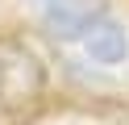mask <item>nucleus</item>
Wrapping results in <instances>:
<instances>
[{
	"instance_id": "3",
	"label": "nucleus",
	"mask_w": 129,
	"mask_h": 125,
	"mask_svg": "<svg viewBox=\"0 0 129 125\" xmlns=\"http://www.w3.org/2000/svg\"><path fill=\"white\" fill-rule=\"evenodd\" d=\"M79 42H83V50L96 63H121V58H125V29H121L117 21H108V17H96V21L79 33Z\"/></svg>"
},
{
	"instance_id": "2",
	"label": "nucleus",
	"mask_w": 129,
	"mask_h": 125,
	"mask_svg": "<svg viewBox=\"0 0 129 125\" xmlns=\"http://www.w3.org/2000/svg\"><path fill=\"white\" fill-rule=\"evenodd\" d=\"M42 17H46V25H50L54 33L79 38V33H83L96 17H104V13H100L96 0H42Z\"/></svg>"
},
{
	"instance_id": "1",
	"label": "nucleus",
	"mask_w": 129,
	"mask_h": 125,
	"mask_svg": "<svg viewBox=\"0 0 129 125\" xmlns=\"http://www.w3.org/2000/svg\"><path fill=\"white\" fill-rule=\"evenodd\" d=\"M42 83H46V71L25 46L0 42V108L4 113H17L29 100H38Z\"/></svg>"
}]
</instances>
